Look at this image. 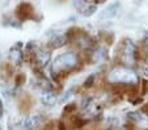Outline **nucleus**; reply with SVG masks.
<instances>
[{
	"mask_svg": "<svg viewBox=\"0 0 148 130\" xmlns=\"http://www.w3.org/2000/svg\"><path fill=\"white\" fill-rule=\"evenodd\" d=\"M108 83L110 84H127L135 85L138 84V75L132 68L127 66H115L108 72L106 76Z\"/></svg>",
	"mask_w": 148,
	"mask_h": 130,
	"instance_id": "obj_1",
	"label": "nucleus"
},
{
	"mask_svg": "<svg viewBox=\"0 0 148 130\" xmlns=\"http://www.w3.org/2000/svg\"><path fill=\"white\" fill-rule=\"evenodd\" d=\"M117 55L122 66L130 67L135 63V57H136V46L131 40H123L119 43L117 50Z\"/></svg>",
	"mask_w": 148,
	"mask_h": 130,
	"instance_id": "obj_2",
	"label": "nucleus"
},
{
	"mask_svg": "<svg viewBox=\"0 0 148 130\" xmlns=\"http://www.w3.org/2000/svg\"><path fill=\"white\" fill-rule=\"evenodd\" d=\"M76 66H77V55L75 53L68 51V53H63L55 58L53 63V71L56 74L67 72V71L75 68Z\"/></svg>",
	"mask_w": 148,
	"mask_h": 130,
	"instance_id": "obj_3",
	"label": "nucleus"
},
{
	"mask_svg": "<svg viewBox=\"0 0 148 130\" xmlns=\"http://www.w3.org/2000/svg\"><path fill=\"white\" fill-rule=\"evenodd\" d=\"M73 43H75L80 50H89L93 45V41L87 33L79 32V33L73 34Z\"/></svg>",
	"mask_w": 148,
	"mask_h": 130,
	"instance_id": "obj_4",
	"label": "nucleus"
},
{
	"mask_svg": "<svg viewBox=\"0 0 148 130\" xmlns=\"http://www.w3.org/2000/svg\"><path fill=\"white\" fill-rule=\"evenodd\" d=\"M73 7L77 9L79 13L84 14V16H90L96 12V7L92 4H88L84 0H73Z\"/></svg>",
	"mask_w": 148,
	"mask_h": 130,
	"instance_id": "obj_5",
	"label": "nucleus"
},
{
	"mask_svg": "<svg viewBox=\"0 0 148 130\" xmlns=\"http://www.w3.org/2000/svg\"><path fill=\"white\" fill-rule=\"evenodd\" d=\"M118 8H119V3H113L110 6H108L101 12L100 19H112V17H114L118 12Z\"/></svg>",
	"mask_w": 148,
	"mask_h": 130,
	"instance_id": "obj_6",
	"label": "nucleus"
},
{
	"mask_svg": "<svg viewBox=\"0 0 148 130\" xmlns=\"http://www.w3.org/2000/svg\"><path fill=\"white\" fill-rule=\"evenodd\" d=\"M36 62L38 63L39 66H46L50 62V54H49L47 51L38 50L36 53Z\"/></svg>",
	"mask_w": 148,
	"mask_h": 130,
	"instance_id": "obj_7",
	"label": "nucleus"
},
{
	"mask_svg": "<svg viewBox=\"0 0 148 130\" xmlns=\"http://www.w3.org/2000/svg\"><path fill=\"white\" fill-rule=\"evenodd\" d=\"M9 57L13 65H20L21 59H23V53L18 50V49H12L11 53H9Z\"/></svg>",
	"mask_w": 148,
	"mask_h": 130,
	"instance_id": "obj_8",
	"label": "nucleus"
},
{
	"mask_svg": "<svg viewBox=\"0 0 148 130\" xmlns=\"http://www.w3.org/2000/svg\"><path fill=\"white\" fill-rule=\"evenodd\" d=\"M64 41H66V38L62 36V34H54V36L51 37L50 43L53 47H60L62 45H64Z\"/></svg>",
	"mask_w": 148,
	"mask_h": 130,
	"instance_id": "obj_9",
	"label": "nucleus"
},
{
	"mask_svg": "<svg viewBox=\"0 0 148 130\" xmlns=\"http://www.w3.org/2000/svg\"><path fill=\"white\" fill-rule=\"evenodd\" d=\"M103 57H105L103 49H97V50L95 51V54H93V61H95V62H98V61L103 59Z\"/></svg>",
	"mask_w": 148,
	"mask_h": 130,
	"instance_id": "obj_10",
	"label": "nucleus"
},
{
	"mask_svg": "<svg viewBox=\"0 0 148 130\" xmlns=\"http://www.w3.org/2000/svg\"><path fill=\"white\" fill-rule=\"evenodd\" d=\"M95 80H96V74H92V75H90V76L85 80L84 85H85V87H90V85L93 84V82H95Z\"/></svg>",
	"mask_w": 148,
	"mask_h": 130,
	"instance_id": "obj_11",
	"label": "nucleus"
},
{
	"mask_svg": "<svg viewBox=\"0 0 148 130\" xmlns=\"http://www.w3.org/2000/svg\"><path fill=\"white\" fill-rule=\"evenodd\" d=\"M143 49H144V54H145V61H147V65H148V38L144 41L143 43Z\"/></svg>",
	"mask_w": 148,
	"mask_h": 130,
	"instance_id": "obj_12",
	"label": "nucleus"
},
{
	"mask_svg": "<svg viewBox=\"0 0 148 130\" xmlns=\"http://www.w3.org/2000/svg\"><path fill=\"white\" fill-rule=\"evenodd\" d=\"M97 1H102V0H97Z\"/></svg>",
	"mask_w": 148,
	"mask_h": 130,
	"instance_id": "obj_13",
	"label": "nucleus"
}]
</instances>
